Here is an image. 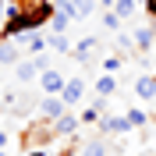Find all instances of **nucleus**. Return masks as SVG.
Wrapping results in <instances>:
<instances>
[{
  "label": "nucleus",
  "mask_w": 156,
  "mask_h": 156,
  "mask_svg": "<svg viewBox=\"0 0 156 156\" xmlns=\"http://www.w3.org/2000/svg\"><path fill=\"white\" fill-rule=\"evenodd\" d=\"M25 156H50V153H46L43 146H39V149H25Z\"/></svg>",
  "instance_id": "obj_24"
},
{
  "label": "nucleus",
  "mask_w": 156,
  "mask_h": 156,
  "mask_svg": "<svg viewBox=\"0 0 156 156\" xmlns=\"http://www.w3.org/2000/svg\"><path fill=\"white\" fill-rule=\"evenodd\" d=\"M7 21V11H4V0H0V25Z\"/></svg>",
  "instance_id": "obj_25"
},
{
  "label": "nucleus",
  "mask_w": 156,
  "mask_h": 156,
  "mask_svg": "<svg viewBox=\"0 0 156 156\" xmlns=\"http://www.w3.org/2000/svg\"><path fill=\"white\" fill-rule=\"evenodd\" d=\"M131 36H135V50L142 53V57H149V53L156 50V29H149V25H135Z\"/></svg>",
  "instance_id": "obj_5"
},
{
  "label": "nucleus",
  "mask_w": 156,
  "mask_h": 156,
  "mask_svg": "<svg viewBox=\"0 0 156 156\" xmlns=\"http://www.w3.org/2000/svg\"><path fill=\"white\" fill-rule=\"evenodd\" d=\"M153 75H156V71H153Z\"/></svg>",
  "instance_id": "obj_32"
},
{
  "label": "nucleus",
  "mask_w": 156,
  "mask_h": 156,
  "mask_svg": "<svg viewBox=\"0 0 156 156\" xmlns=\"http://www.w3.org/2000/svg\"><path fill=\"white\" fill-rule=\"evenodd\" d=\"M96 46H99L96 36H82V39L75 43V50H71V53H75V60H89L92 53H96Z\"/></svg>",
  "instance_id": "obj_13"
},
{
  "label": "nucleus",
  "mask_w": 156,
  "mask_h": 156,
  "mask_svg": "<svg viewBox=\"0 0 156 156\" xmlns=\"http://www.w3.org/2000/svg\"><path fill=\"white\" fill-rule=\"evenodd\" d=\"M57 11H60V14H68L71 21L78 18V7H75V0H57Z\"/></svg>",
  "instance_id": "obj_20"
},
{
  "label": "nucleus",
  "mask_w": 156,
  "mask_h": 156,
  "mask_svg": "<svg viewBox=\"0 0 156 156\" xmlns=\"http://www.w3.org/2000/svg\"><path fill=\"white\" fill-rule=\"evenodd\" d=\"M146 156H156V149H153V153H146Z\"/></svg>",
  "instance_id": "obj_30"
},
{
  "label": "nucleus",
  "mask_w": 156,
  "mask_h": 156,
  "mask_svg": "<svg viewBox=\"0 0 156 156\" xmlns=\"http://www.w3.org/2000/svg\"><path fill=\"white\" fill-rule=\"evenodd\" d=\"M78 128H82V117H75V114L68 110L64 117H57V121H53V135H57V138H71Z\"/></svg>",
  "instance_id": "obj_10"
},
{
  "label": "nucleus",
  "mask_w": 156,
  "mask_h": 156,
  "mask_svg": "<svg viewBox=\"0 0 156 156\" xmlns=\"http://www.w3.org/2000/svg\"><path fill=\"white\" fill-rule=\"evenodd\" d=\"M0 156H7V149H0Z\"/></svg>",
  "instance_id": "obj_29"
},
{
  "label": "nucleus",
  "mask_w": 156,
  "mask_h": 156,
  "mask_svg": "<svg viewBox=\"0 0 156 156\" xmlns=\"http://www.w3.org/2000/svg\"><path fill=\"white\" fill-rule=\"evenodd\" d=\"M18 60H21V46L14 39H0V64L4 68H14Z\"/></svg>",
  "instance_id": "obj_11"
},
{
  "label": "nucleus",
  "mask_w": 156,
  "mask_h": 156,
  "mask_svg": "<svg viewBox=\"0 0 156 156\" xmlns=\"http://www.w3.org/2000/svg\"><path fill=\"white\" fill-rule=\"evenodd\" d=\"M128 117H131V124H135V128H146V124H149V117H146V110H142V107H131V110H128Z\"/></svg>",
  "instance_id": "obj_19"
},
{
  "label": "nucleus",
  "mask_w": 156,
  "mask_h": 156,
  "mask_svg": "<svg viewBox=\"0 0 156 156\" xmlns=\"http://www.w3.org/2000/svg\"><path fill=\"white\" fill-rule=\"evenodd\" d=\"M92 92H96V96H103V99H110V96L117 92V75H107V71H103V75L92 82Z\"/></svg>",
  "instance_id": "obj_12"
},
{
  "label": "nucleus",
  "mask_w": 156,
  "mask_h": 156,
  "mask_svg": "<svg viewBox=\"0 0 156 156\" xmlns=\"http://www.w3.org/2000/svg\"><path fill=\"white\" fill-rule=\"evenodd\" d=\"M64 85H68V78L60 75L57 68H46L43 75H39V89H43V96H60Z\"/></svg>",
  "instance_id": "obj_4"
},
{
  "label": "nucleus",
  "mask_w": 156,
  "mask_h": 156,
  "mask_svg": "<svg viewBox=\"0 0 156 156\" xmlns=\"http://www.w3.org/2000/svg\"><path fill=\"white\" fill-rule=\"evenodd\" d=\"M117 14L121 21H128V18H135V11H138V0H114V7H110Z\"/></svg>",
  "instance_id": "obj_14"
},
{
  "label": "nucleus",
  "mask_w": 156,
  "mask_h": 156,
  "mask_svg": "<svg viewBox=\"0 0 156 156\" xmlns=\"http://www.w3.org/2000/svg\"><path fill=\"white\" fill-rule=\"evenodd\" d=\"M0 89H4V71H0Z\"/></svg>",
  "instance_id": "obj_28"
},
{
  "label": "nucleus",
  "mask_w": 156,
  "mask_h": 156,
  "mask_svg": "<svg viewBox=\"0 0 156 156\" xmlns=\"http://www.w3.org/2000/svg\"><path fill=\"white\" fill-rule=\"evenodd\" d=\"M0 149H7V131H0Z\"/></svg>",
  "instance_id": "obj_26"
},
{
  "label": "nucleus",
  "mask_w": 156,
  "mask_h": 156,
  "mask_svg": "<svg viewBox=\"0 0 156 156\" xmlns=\"http://www.w3.org/2000/svg\"><path fill=\"white\" fill-rule=\"evenodd\" d=\"M68 156H117V149H114V142L107 135H89L82 142H75V149Z\"/></svg>",
  "instance_id": "obj_1"
},
{
  "label": "nucleus",
  "mask_w": 156,
  "mask_h": 156,
  "mask_svg": "<svg viewBox=\"0 0 156 156\" xmlns=\"http://www.w3.org/2000/svg\"><path fill=\"white\" fill-rule=\"evenodd\" d=\"M138 4H146V0H138Z\"/></svg>",
  "instance_id": "obj_31"
},
{
  "label": "nucleus",
  "mask_w": 156,
  "mask_h": 156,
  "mask_svg": "<svg viewBox=\"0 0 156 156\" xmlns=\"http://www.w3.org/2000/svg\"><path fill=\"white\" fill-rule=\"evenodd\" d=\"M131 131H135V124H131L128 114H107L99 121V135H107V138H124Z\"/></svg>",
  "instance_id": "obj_3"
},
{
  "label": "nucleus",
  "mask_w": 156,
  "mask_h": 156,
  "mask_svg": "<svg viewBox=\"0 0 156 156\" xmlns=\"http://www.w3.org/2000/svg\"><path fill=\"white\" fill-rule=\"evenodd\" d=\"M46 68H50V64H46V57H43V53H39V57H21L18 64H14V78H18L21 85H32V82H36Z\"/></svg>",
  "instance_id": "obj_2"
},
{
  "label": "nucleus",
  "mask_w": 156,
  "mask_h": 156,
  "mask_svg": "<svg viewBox=\"0 0 156 156\" xmlns=\"http://www.w3.org/2000/svg\"><path fill=\"white\" fill-rule=\"evenodd\" d=\"M135 96L142 99V103H156V75L153 71H146V75L135 78Z\"/></svg>",
  "instance_id": "obj_7"
},
{
  "label": "nucleus",
  "mask_w": 156,
  "mask_h": 156,
  "mask_svg": "<svg viewBox=\"0 0 156 156\" xmlns=\"http://www.w3.org/2000/svg\"><path fill=\"white\" fill-rule=\"evenodd\" d=\"M50 25H53V32H68L71 18H68V14H60V11H57V14H53V21H50Z\"/></svg>",
  "instance_id": "obj_21"
},
{
  "label": "nucleus",
  "mask_w": 156,
  "mask_h": 156,
  "mask_svg": "<svg viewBox=\"0 0 156 156\" xmlns=\"http://www.w3.org/2000/svg\"><path fill=\"white\" fill-rule=\"evenodd\" d=\"M60 96H64V103H68V107H78V103H85V78H68V85H64V92H60Z\"/></svg>",
  "instance_id": "obj_8"
},
{
  "label": "nucleus",
  "mask_w": 156,
  "mask_h": 156,
  "mask_svg": "<svg viewBox=\"0 0 156 156\" xmlns=\"http://www.w3.org/2000/svg\"><path fill=\"white\" fill-rule=\"evenodd\" d=\"M103 25H107L110 32H121V18H117L114 11H103Z\"/></svg>",
  "instance_id": "obj_22"
},
{
  "label": "nucleus",
  "mask_w": 156,
  "mask_h": 156,
  "mask_svg": "<svg viewBox=\"0 0 156 156\" xmlns=\"http://www.w3.org/2000/svg\"><path fill=\"white\" fill-rule=\"evenodd\" d=\"M121 68H124V53H110V57L103 60V71H107V75H117Z\"/></svg>",
  "instance_id": "obj_17"
},
{
  "label": "nucleus",
  "mask_w": 156,
  "mask_h": 156,
  "mask_svg": "<svg viewBox=\"0 0 156 156\" xmlns=\"http://www.w3.org/2000/svg\"><path fill=\"white\" fill-rule=\"evenodd\" d=\"M75 7H78V18H89V14H96L99 0H75Z\"/></svg>",
  "instance_id": "obj_18"
},
{
  "label": "nucleus",
  "mask_w": 156,
  "mask_h": 156,
  "mask_svg": "<svg viewBox=\"0 0 156 156\" xmlns=\"http://www.w3.org/2000/svg\"><path fill=\"white\" fill-rule=\"evenodd\" d=\"M99 7H103V11H110V7H114V0H99Z\"/></svg>",
  "instance_id": "obj_27"
},
{
  "label": "nucleus",
  "mask_w": 156,
  "mask_h": 156,
  "mask_svg": "<svg viewBox=\"0 0 156 156\" xmlns=\"http://www.w3.org/2000/svg\"><path fill=\"white\" fill-rule=\"evenodd\" d=\"M39 114L46 117V121H57V117L68 114V103H64V96H43L39 99Z\"/></svg>",
  "instance_id": "obj_6"
},
{
  "label": "nucleus",
  "mask_w": 156,
  "mask_h": 156,
  "mask_svg": "<svg viewBox=\"0 0 156 156\" xmlns=\"http://www.w3.org/2000/svg\"><path fill=\"white\" fill-rule=\"evenodd\" d=\"M146 14H149V18H156V0H146Z\"/></svg>",
  "instance_id": "obj_23"
},
{
  "label": "nucleus",
  "mask_w": 156,
  "mask_h": 156,
  "mask_svg": "<svg viewBox=\"0 0 156 156\" xmlns=\"http://www.w3.org/2000/svg\"><path fill=\"white\" fill-rule=\"evenodd\" d=\"M50 50H57V53H71L75 43L68 39V32H53V36H50Z\"/></svg>",
  "instance_id": "obj_15"
},
{
  "label": "nucleus",
  "mask_w": 156,
  "mask_h": 156,
  "mask_svg": "<svg viewBox=\"0 0 156 156\" xmlns=\"http://www.w3.org/2000/svg\"><path fill=\"white\" fill-rule=\"evenodd\" d=\"M114 46H117V53H131V50H135V36H131V32H117Z\"/></svg>",
  "instance_id": "obj_16"
},
{
  "label": "nucleus",
  "mask_w": 156,
  "mask_h": 156,
  "mask_svg": "<svg viewBox=\"0 0 156 156\" xmlns=\"http://www.w3.org/2000/svg\"><path fill=\"white\" fill-rule=\"evenodd\" d=\"M14 43L29 50V57H39V53H43V50L50 46V39H46V36H39V32H21V36L14 39Z\"/></svg>",
  "instance_id": "obj_9"
}]
</instances>
